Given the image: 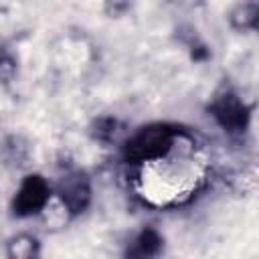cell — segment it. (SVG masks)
<instances>
[{
    "label": "cell",
    "instance_id": "cell-1",
    "mask_svg": "<svg viewBox=\"0 0 259 259\" xmlns=\"http://www.w3.org/2000/svg\"><path fill=\"white\" fill-rule=\"evenodd\" d=\"M47 198V188L38 178L26 180V184L20 188V194L16 198V204L20 212H32L34 208H40Z\"/></svg>",
    "mask_w": 259,
    "mask_h": 259
}]
</instances>
